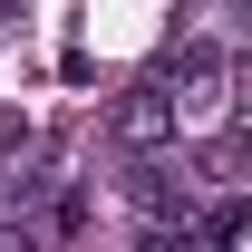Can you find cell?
Instances as JSON below:
<instances>
[{
	"label": "cell",
	"mask_w": 252,
	"mask_h": 252,
	"mask_svg": "<svg viewBox=\"0 0 252 252\" xmlns=\"http://www.w3.org/2000/svg\"><path fill=\"white\" fill-rule=\"evenodd\" d=\"M107 136H117L126 156H165L185 126H175V88L165 78H146V88H126L117 107H107Z\"/></svg>",
	"instance_id": "7a4b0ae2"
},
{
	"label": "cell",
	"mask_w": 252,
	"mask_h": 252,
	"mask_svg": "<svg viewBox=\"0 0 252 252\" xmlns=\"http://www.w3.org/2000/svg\"><path fill=\"white\" fill-rule=\"evenodd\" d=\"M20 10H30V0H0V30H20Z\"/></svg>",
	"instance_id": "3957f363"
},
{
	"label": "cell",
	"mask_w": 252,
	"mask_h": 252,
	"mask_svg": "<svg viewBox=\"0 0 252 252\" xmlns=\"http://www.w3.org/2000/svg\"><path fill=\"white\" fill-rule=\"evenodd\" d=\"M165 88H175V126L185 136H223L233 126V59L223 49H185V68Z\"/></svg>",
	"instance_id": "6da1fadb"
}]
</instances>
